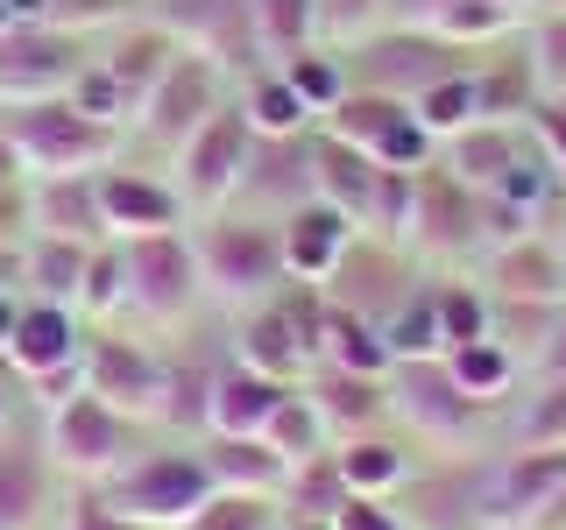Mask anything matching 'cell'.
Returning <instances> with one entry per match:
<instances>
[{
  "label": "cell",
  "mask_w": 566,
  "mask_h": 530,
  "mask_svg": "<svg viewBox=\"0 0 566 530\" xmlns=\"http://www.w3.org/2000/svg\"><path fill=\"white\" fill-rule=\"evenodd\" d=\"M191 247H199L206 297L227 305V311H255L291 283V269H283V234H276V220H262V212L220 205L199 234H191Z\"/></svg>",
  "instance_id": "6da1fadb"
},
{
  "label": "cell",
  "mask_w": 566,
  "mask_h": 530,
  "mask_svg": "<svg viewBox=\"0 0 566 530\" xmlns=\"http://www.w3.org/2000/svg\"><path fill=\"white\" fill-rule=\"evenodd\" d=\"M0 135H8L22 177H78V170H106L120 163V128L78 114L64 93L57 99H22L0 106Z\"/></svg>",
  "instance_id": "7a4b0ae2"
},
{
  "label": "cell",
  "mask_w": 566,
  "mask_h": 530,
  "mask_svg": "<svg viewBox=\"0 0 566 530\" xmlns=\"http://www.w3.org/2000/svg\"><path fill=\"white\" fill-rule=\"evenodd\" d=\"M135 432L142 424L120 417L114 403H99L93 389H71L64 403L43 411V453H50V467H57L64 481H78V488L114 481V474L135 459Z\"/></svg>",
  "instance_id": "3957f363"
},
{
  "label": "cell",
  "mask_w": 566,
  "mask_h": 530,
  "mask_svg": "<svg viewBox=\"0 0 566 530\" xmlns=\"http://www.w3.org/2000/svg\"><path fill=\"white\" fill-rule=\"evenodd\" d=\"M99 495L142 530H177V523H191V509L212 495V474H206L199 453L156 446V453H135L114 481H99Z\"/></svg>",
  "instance_id": "277c9868"
},
{
  "label": "cell",
  "mask_w": 566,
  "mask_h": 530,
  "mask_svg": "<svg viewBox=\"0 0 566 530\" xmlns=\"http://www.w3.org/2000/svg\"><path fill=\"white\" fill-rule=\"evenodd\" d=\"M248 156H255V128H248V114H241L234 99H220V106L199 120V128H191V135L170 149V184H177V199L199 205V212L234 205V191H241V177H248Z\"/></svg>",
  "instance_id": "5b68a950"
},
{
  "label": "cell",
  "mask_w": 566,
  "mask_h": 530,
  "mask_svg": "<svg viewBox=\"0 0 566 530\" xmlns=\"http://www.w3.org/2000/svg\"><path fill=\"white\" fill-rule=\"evenodd\" d=\"M78 347H85V326L71 305H43V297H22V311H14V332H8V368L22 375V389H35V403H64L78 382Z\"/></svg>",
  "instance_id": "8992f818"
},
{
  "label": "cell",
  "mask_w": 566,
  "mask_h": 530,
  "mask_svg": "<svg viewBox=\"0 0 566 530\" xmlns=\"http://www.w3.org/2000/svg\"><path fill=\"white\" fill-rule=\"evenodd\" d=\"M347 71L354 85H368V93H389L411 106L424 85L453 78V71H468V50L439 43L432 29H403V22H382L376 35H361V43L347 50Z\"/></svg>",
  "instance_id": "52a82bcc"
},
{
  "label": "cell",
  "mask_w": 566,
  "mask_h": 530,
  "mask_svg": "<svg viewBox=\"0 0 566 530\" xmlns=\"http://www.w3.org/2000/svg\"><path fill=\"white\" fill-rule=\"evenodd\" d=\"M120 262H128V311L149 318V326H185L199 311L206 283H199V247L191 234H142L120 241Z\"/></svg>",
  "instance_id": "ba28073f"
},
{
  "label": "cell",
  "mask_w": 566,
  "mask_h": 530,
  "mask_svg": "<svg viewBox=\"0 0 566 530\" xmlns=\"http://www.w3.org/2000/svg\"><path fill=\"white\" fill-rule=\"evenodd\" d=\"M382 389H389V417H403L432 446H474V432L489 424V403H474L447 375V361H397Z\"/></svg>",
  "instance_id": "9c48e42d"
},
{
  "label": "cell",
  "mask_w": 566,
  "mask_h": 530,
  "mask_svg": "<svg viewBox=\"0 0 566 530\" xmlns=\"http://www.w3.org/2000/svg\"><path fill=\"white\" fill-rule=\"evenodd\" d=\"M78 382L93 389L99 403H114L120 417H135V424H156V417H164V353L128 340V332H114V326H93V332H85Z\"/></svg>",
  "instance_id": "30bf717a"
},
{
  "label": "cell",
  "mask_w": 566,
  "mask_h": 530,
  "mask_svg": "<svg viewBox=\"0 0 566 530\" xmlns=\"http://www.w3.org/2000/svg\"><path fill=\"white\" fill-rule=\"evenodd\" d=\"M559 495H566V446H531V453L510 446L474 488V517H482V530H538Z\"/></svg>",
  "instance_id": "8fae6325"
},
{
  "label": "cell",
  "mask_w": 566,
  "mask_h": 530,
  "mask_svg": "<svg viewBox=\"0 0 566 530\" xmlns=\"http://www.w3.org/2000/svg\"><path fill=\"white\" fill-rule=\"evenodd\" d=\"M85 64H93V35H78V29H57V22L0 29V106L57 99L71 93V78Z\"/></svg>",
  "instance_id": "7c38bea8"
},
{
  "label": "cell",
  "mask_w": 566,
  "mask_h": 530,
  "mask_svg": "<svg viewBox=\"0 0 566 530\" xmlns=\"http://www.w3.org/2000/svg\"><path fill=\"white\" fill-rule=\"evenodd\" d=\"M142 14H149L164 35H177L185 50H199L212 57L220 71H262V43H255V14H248V0H142Z\"/></svg>",
  "instance_id": "4fadbf2b"
},
{
  "label": "cell",
  "mask_w": 566,
  "mask_h": 530,
  "mask_svg": "<svg viewBox=\"0 0 566 530\" xmlns=\"http://www.w3.org/2000/svg\"><path fill=\"white\" fill-rule=\"evenodd\" d=\"M411 247H424V255L489 247V199L474 184H460L447 163H424L411 191Z\"/></svg>",
  "instance_id": "5bb4252c"
},
{
  "label": "cell",
  "mask_w": 566,
  "mask_h": 530,
  "mask_svg": "<svg viewBox=\"0 0 566 530\" xmlns=\"http://www.w3.org/2000/svg\"><path fill=\"white\" fill-rule=\"evenodd\" d=\"M220 78H227V71L212 64V57H199V50H177L170 71L149 85V99H142L135 135H149V149H177V141H185V135L212 114V106L227 99Z\"/></svg>",
  "instance_id": "9a60e30c"
},
{
  "label": "cell",
  "mask_w": 566,
  "mask_h": 530,
  "mask_svg": "<svg viewBox=\"0 0 566 530\" xmlns=\"http://www.w3.org/2000/svg\"><path fill=\"white\" fill-rule=\"evenodd\" d=\"M99 212H106V241H142V234H177L185 226V199L170 177L135 170V163H106L99 170Z\"/></svg>",
  "instance_id": "2e32d148"
},
{
  "label": "cell",
  "mask_w": 566,
  "mask_h": 530,
  "mask_svg": "<svg viewBox=\"0 0 566 530\" xmlns=\"http://www.w3.org/2000/svg\"><path fill=\"white\" fill-rule=\"evenodd\" d=\"M305 199H318L312 184V135H283V141H255L248 156V177L234 191V212H262V220H283Z\"/></svg>",
  "instance_id": "e0dca14e"
},
{
  "label": "cell",
  "mask_w": 566,
  "mask_h": 530,
  "mask_svg": "<svg viewBox=\"0 0 566 530\" xmlns=\"http://www.w3.org/2000/svg\"><path fill=\"white\" fill-rule=\"evenodd\" d=\"M318 290H326V305H340V311H354V318H382L403 305V297L418 290V283H403V262L389 255V241H376V234H354V247L340 255V269H333L326 283H318Z\"/></svg>",
  "instance_id": "ac0fdd59"
},
{
  "label": "cell",
  "mask_w": 566,
  "mask_h": 530,
  "mask_svg": "<svg viewBox=\"0 0 566 530\" xmlns=\"http://www.w3.org/2000/svg\"><path fill=\"white\" fill-rule=\"evenodd\" d=\"M50 481H57V467L43 453V432L14 417L0 432V530H43Z\"/></svg>",
  "instance_id": "d6986e66"
},
{
  "label": "cell",
  "mask_w": 566,
  "mask_h": 530,
  "mask_svg": "<svg viewBox=\"0 0 566 530\" xmlns=\"http://www.w3.org/2000/svg\"><path fill=\"white\" fill-rule=\"evenodd\" d=\"M489 297L503 305H566V247L545 234H517L489 247Z\"/></svg>",
  "instance_id": "ffe728a7"
},
{
  "label": "cell",
  "mask_w": 566,
  "mask_h": 530,
  "mask_svg": "<svg viewBox=\"0 0 566 530\" xmlns=\"http://www.w3.org/2000/svg\"><path fill=\"white\" fill-rule=\"evenodd\" d=\"M29 234L99 247V241H106L99 170H78V177H29Z\"/></svg>",
  "instance_id": "44dd1931"
},
{
  "label": "cell",
  "mask_w": 566,
  "mask_h": 530,
  "mask_svg": "<svg viewBox=\"0 0 566 530\" xmlns=\"http://www.w3.org/2000/svg\"><path fill=\"white\" fill-rule=\"evenodd\" d=\"M276 234H283V269H291V283H326L361 226H354L347 212H333L326 199H305L297 212L276 220Z\"/></svg>",
  "instance_id": "7402d4cb"
},
{
  "label": "cell",
  "mask_w": 566,
  "mask_h": 530,
  "mask_svg": "<svg viewBox=\"0 0 566 530\" xmlns=\"http://www.w3.org/2000/svg\"><path fill=\"white\" fill-rule=\"evenodd\" d=\"M234 361L255 368V375H270V382H283V389H297V382L312 375V347L297 340V326L283 318L276 297L234 318Z\"/></svg>",
  "instance_id": "603a6c76"
},
{
  "label": "cell",
  "mask_w": 566,
  "mask_h": 530,
  "mask_svg": "<svg viewBox=\"0 0 566 530\" xmlns=\"http://www.w3.org/2000/svg\"><path fill=\"white\" fill-rule=\"evenodd\" d=\"M177 35H164L149 22V14H128L114 35H106V50H99V64H106V78L120 85V99H128V114H142V99H149V85L170 71V57H177ZM135 128V120H128Z\"/></svg>",
  "instance_id": "cb8c5ba5"
},
{
  "label": "cell",
  "mask_w": 566,
  "mask_h": 530,
  "mask_svg": "<svg viewBox=\"0 0 566 530\" xmlns=\"http://www.w3.org/2000/svg\"><path fill=\"white\" fill-rule=\"evenodd\" d=\"M305 396H312V411L326 417V438H361V432H376V417L389 411L382 375H354V368H326V361L305 375Z\"/></svg>",
  "instance_id": "d4e9b609"
},
{
  "label": "cell",
  "mask_w": 566,
  "mask_h": 530,
  "mask_svg": "<svg viewBox=\"0 0 566 530\" xmlns=\"http://www.w3.org/2000/svg\"><path fill=\"white\" fill-rule=\"evenodd\" d=\"M291 396L283 382L255 375V368L241 361H220V375H212V411H206V432L212 438H262V424H270V411Z\"/></svg>",
  "instance_id": "484cf974"
},
{
  "label": "cell",
  "mask_w": 566,
  "mask_h": 530,
  "mask_svg": "<svg viewBox=\"0 0 566 530\" xmlns=\"http://www.w3.org/2000/svg\"><path fill=\"white\" fill-rule=\"evenodd\" d=\"M376 177H382L376 156H361V149H347V141H333V135H318V128H312V184H318V199H326L333 212H347L354 226L368 220Z\"/></svg>",
  "instance_id": "4316f807"
},
{
  "label": "cell",
  "mask_w": 566,
  "mask_h": 530,
  "mask_svg": "<svg viewBox=\"0 0 566 530\" xmlns=\"http://www.w3.org/2000/svg\"><path fill=\"white\" fill-rule=\"evenodd\" d=\"M206 474L212 488H241V495H283V481H291V459L270 453V438H212L206 432Z\"/></svg>",
  "instance_id": "83f0119b"
},
{
  "label": "cell",
  "mask_w": 566,
  "mask_h": 530,
  "mask_svg": "<svg viewBox=\"0 0 566 530\" xmlns=\"http://www.w3.org/2000/svg\"><path fill=\"white\" fill-rule=\"evenodd\" d=\"M439 149H447V156H439V163H447V170L460 177V184H474V191H482V199H489V191H495V184H503V170H510V163H517V149H524V135H517V128H510V120H474V128H468V135H453V141H439Z\"/></svg>",
  "instance_id": "f1b7e54d"
},
{
  "label": "cell",
  "mask_w": 566,
  "mask_h": 530,
  "mask_svg": "<svg viewBox=\"0 0 566 530\" xmlns=\"http://www.w3.org/2000/svg\"><path fill=\"white\" fill-rule=\"evenodd\" d=\"M411 120V106L403 99H389V93H368V85H347L340 106H333L326 120H318V135H333V141H347V149H361V156H376L389 135Z\"/></svg>",
  "instance_id": "f546056e"
},
{
  "label": "cell",
  "mask_w": 566,
  "mask_h": 530,
  "mask_svg": "<svg viewBox=\"0 0 566 530\" xmlns=\"http://www.w3.org/2000/svg\"><path fill=\"white\" fill-rule=\"evenodd\" d=\"M241 114L248 128H255V141H283V135H312V106L291 93V78L283 71H248L241 78Z\"/></svg>",
  "instance_id": "4dcf8cb0"
},
{
  "label": "cell",
  "mask_w": 566,
  "mask_h": 530,
  "mask_svg": "<svg viewBox=\"0 0 566 530\" xmlns=\"http://www.w3.org/2000/svg\"><path fill=\"white\" fill-rule=\"evenodd\" d=\"M85 255H93V247H78V241L29 234V241H22V283H29V297H43V305H71V311H78Z\"/></svg>",
  "instance_id": "1f68e13d"
},
{
  "label": "cell",
  "mask_w": 566,
  "mask_h": 530,
  "mask_svg": "<svg viewBox=\"0 0 566 530\" xmlns=\"http://www.w3.org/2000/svg\"><path fill=\"white\" fill-rule=\"evenodd\" d=\"M340 481L347 495H397L403 481H411V453L397 446V438H376V432H361V438H340Z\"/></svg>",
  "instance_id": "d6a6232c"
},
{
  "label": "cell",
  "mask_w": 566,
  "mask_h": 530,
  "mask_svg": "<svg viewBox=\"0 0 566 530\" xmlns=\"http://www.w3.org/2000/svg\"><path fill=\"white\" fill-rule=\"evenodd\" d=\"M439 361H447V375L468 389L474 403H503L510 389H517V353L495 340V332H482V340H468V347H447Z\"/></svg>",
  "instance_id": "836d02e7"
},
{
  "label": "cell",
  "mask_w": 566,
  "mask_h": 530,
  "mask_svg": "<svg viewBox=\"0 0 566 530\" xmlns=\"http://www.w3.org/2000/svg\"><path fill=\"white\" fill-rule=\"evenodd\" d=\"M276 71L291 78V93L312 106V120H326L333 106H340V93L354 85V71H347V50H333V43H305V50H291V57H283Z\"/></svg>",
  "instance_id": "e575fe53"
},
{
  "label": "cell",
  "mask_w": 566,
  "mask_h": 530,
  "mask_svg": "<svg viewBox=\"0 0 566 530\" xmlns=\"http://www.w3.org/2000/svg\"><path fill=\"white\" fill-rule=\"evenodd\" d=\"M212 375L220 368L199 361V353H177V361H164V432H199L206 438V411H212Z\"/></svg>",
  "instance_id": "d590c367"
},
{
  "label": "cell",
  "mask_w": 566,
  "mask_h": 530,
  "mask_svg": "<svg viewBox=\"0 0 566 530\" xmlns=\"http://www.w3.org/2000/svg\"><path fill=\"white\" fill-rule=\"evenodd\" d=\"M318 361L326 368H354V375H389V347H382V326L376 318H354L333 305L326 311V340H318Z\"/></svg>",
  "instance_id": "8d00e7d4"
},
{
  "label": "cell",
  "mask_w": 566,
  "mask_h": 530,
  "mask_svg": "<svg viewBox=\"0 0 566 530\" xmlns=\"http://www.w3.org/2000/svg\"><path fill=\"white\" fill-rule=\"evenodd\" d=\"M411 114H418V128L432 135V141L468 135L474 120H482V99H474V64L453 71V78H439V85H424V93L411 99Z\"/></svg>",
  "instance_id": "74e56055"
},
{
  "label": "cell",
  "mask_w": 566,
  "mask_h": 530,
  "mask_svg": "<svg viewBox=\"0 0 566 530\" xmlns=\"http://www.w3.org/2000/svg\"><path fill=\"white\" fill-rule=\"evenodd\" d=\"M517 22H524V8H503V0H447L432 14V35L453 50H489L495 35H510Z\"/></svg>",
  "instance_id": "f35d334b"
},
{
  "label": "cell",
  "mask_w": 566,
  "mask_h": 530,
  "mask_svg": "<svg viewBox=\"0 0 566 530\" xmlns=\"http://www.w3.org/2000/svg\"><path fill=\"white\" fill-rule=\"evenodd\" d=\"M248 14H255V43L262 57H291V50L318 43V0H248Z\"/></svg>",
  "instance_id": "ab89813d"
},
{
  "label": "cell",
  "mask_w": 566,
  "mask_h": 530,
  "mask_svg": "<svg viewBox=\"0 0 566 530\" xmlns=\"http://www.w3.org/2000/svg\"><path fill=\"white\" fill-rule=\"evenodd\" d=\"M177 530H283V495H241V488H212L191 523Z\"/></svg>",
  "instance_id": "60d3db41"
},
{
  "label": "cell",
  "mask_w": 566,
  "mask_h": 530,
  "mask_svg": "<svg viewBox=\"0 0 566 530\" xmlns=\"http://www.w3.org/2000/svg\"><path fill=\"white\" fill-rule=\"evenodd\" d=\"M382 347L389 361H439L447 340H439V311H432V290H411L397 311L382 318Z\"/></svg>",
  "instance_id": "b9f144b4"
},
{
  "label": "cell",
  "mask_w": 566,
  "mask_h": 530,
  "mask_svg": "<svg viewBox=\"0 0 566 530\" xmlns=\"http://www.w3.org/2000/svg\"><path fill=\"white\" fill-rule=\"evenodd\" d=\"M340 502H347V481H340V459H333V446L312 453V459H297L291 481H283V517H333Z\"/></svg>",
  "instance_id": "7bdbcfd3"
},
{
  "label": "cell",
  "mask_w": 566,
  "mask_h": 530,
  "mask_svg": "<svg viewBox=\"0 0 566 530\" xmlns=\"http://www.w3.org/2000/svg\"><path fill=\"white\" fill-rule=\"evenodd\" d=\"M114 311H128V262H120V241H99L78 276V318L106 326Z\"/></svg>",
  "instance_id": "ee69618b"
},
{
  "label": "cell",
  "mask_w": 566,
  "mask_h": 530,
  "mask_svg": "<svg viewBox=\"0 0 566 530\" xmlns=\"http://www.w3.org/2000/svg\"><path fill=\"white\" fill-rule=\"evenodd\" d=\"M262 438H270V453H283L297 467V459H312V453H326L333 438H326V417L312 411V396L305 389H291V396L270 411V424H262Z\"/></svg>",
  "instance_id": "f6af8a7d"
},
{
  "label": "cell",
  "mask_w": 566,
  "mask_h": 530,
  "mask_svg": "<svg viewBox=\"0 0 566 530\" xmlns=\"http://www.w3.org/2000/svg\"><path fill=\"white\" fill-rule=\"evenodd\" d=\"M510 446L531 453V446H566V382L538 375V389L510 411Z\"/></svg>",
  "instance_id": "bcb514c9"
},
{
  "label": "cell",
  "mask_w": 566,
  "mask_h": 530,
  "mask_svg": "<svg viewBox=\"0 0 566 530\" xmlns=\"http://www.w3.org/2000/svg\"><path fill=\"white\" fill-rule=\"evenodd\" d=\"M474 99H482V120H524L531 99H538V78H531L524 57L474 64Z\"/></svg>",
  "instance_id": "7dc6e473"
},
{
  "label": "cell",
  "mask_w": 566,
  "mask_h": 530,
  "mask_svg": "<svg viewBox=\"0 0 566 530\" xmlns=\"http://www.w3.org/2000/svg\"><path fill=\"white\" fill-rule=\"evenodd\" d=\"M432 311H439V340L447 347H468L489 332V290H474V283H439Z\"/></svg>",
  "instance_id": "c3c4849f"
},
{
  "label": "cell",
  "mask_w": 566,
  "mask_h": 530,
  "mask_svg": "<svg viewBox=\"0 0 566 530\" xmlns=\"http://www.w3.org/2000/svg\"><path fill=\"white\" fill-rule=\"evenodd\" d=\"M382 22H389V0H318V43H333V50H354Z\"/></svg>",
  "instance_id": "681fc988"
},
{
  "label": "cell",
  "mask_w": 566,
  "mask_h": 530,
  "mask_svg": "<svg viewBox=\"0 0 566 530\" xmlns=\"http://www.w3.org/2000/svg\"><path fill=\"white\" fill-rule=\"evenodd\" d=\"M531 78H538V93L566 99V8H545V22L531 29Z\"/></svg>",
  "instance_id": "f907efd6"
},
{
  "label": "cell",
  "mask_w": 566,
  "mask_h": 530,
  "mask_svg": "<svg viewBox=\"0 0 566 530\" xmlns=\"http://www.w3.org/2000/svg\"><path fill=\"white\" fill-rule=\"evenodd\" d=\"M71 106H78V114H93V120H106V128H120V135H128V99H120V85L114 78H106V64L93 57V64H85L78 71V78H71V93H64Z\"/></svg>",
  "instance_id": "816d5d0a"
},
{
  "label": "cell",
  "mask_w": 566,
  "mask_h": 530,
  "mask_svg": "<svg viewBox=\"0 0 566 530\" xmlns=\"http://www.w3.org/2000/svg\"><path fill=\"white\" fill-rule=\"evenodd\" d=\"M524 135H531V149H538L545 163L559 170V184H566V99L538 93V99H531V114H524Z\"/></svg>",
  "instance_id": "f5cc1de1"
},
{
  "label": "cell",
  "mask_w": 566,
  "mask_h": 530,
  "mask_svg": "<svg viewBox=\"0 0 566 530\" xmlns=\"http://www.w3.org/2000/svg\"><path fill=\"white\" fill-rule=\"evenodd\" d=\"M57 530H142V523H128L99 488H78V495L64 502V523H57Z\"/></svg>",
  "instance_id": "db71d44e"
},
{
  "label": "cell",
  "mask_w": 566,
  "mask_h": 530,
  "mask_svg": "<svg viewBox=\"0 0 566 530\" xmlns=\"http://www.w3.org/2000/svg\"><path fill=\"white\" fill-rule=\"evenodd\" d=\"M333 530H411L389 509V495H347L340 509H333Z\"/></svg>",
  "instance_id": "11a10c76"
},
{
  "label": "cell",
  "mask_w": 566,
  "mask_h": 530,
  "mask_svg": "<svg viewBox=\"0 0 566 530\" xmlns=\"http://www.w3.org/2000/svg\"><path fill=\"white\" fill-rule=\"evenodd\" d=\"M538 375L566 382V305L553 311V332H545V347H538Z\"/></svg>",
  "instance_id": "9f6ffc18"
},
{
  "label": "cell",
  "mask_w": 566,
  "mask_h": 530,
  "mask_svg": "<svg viewBox=\"0 0 566 530\" xmlns=\"http://www.w3.org/2000/svg\"><path fill=\"white\" fill-rule=\"evenodd\" d=\"M447 8V0H389V22H403V29H432V14Z\"/></svg>",
  "instance_id": "6f0895ef"
},
{
  "label": "cell",
  "mask_w": 566,
  "mask_h": 530,
  "mask_svg": "<svg viewBox=\"0 0 566 530\" xmlns=\"http://www.w3.org/2000/svg\"><path fill=\"white\" fill-rule=\"evenodd\" d=\"M29 22H50V0H0V29H29Z\"/></svg>",
  "instance_id": "680465c9"
},
{
  "label": "cell",
  "mask_w": 566,
  "mask_h": 530,
  "mask_svg": "<svg viewBox=\"0 0 566 530\" xmlns=\"http://www.w3.org/2000/svg\"><path fill=\"white\" fill-rule=\"evenodd\" d=\"M14 389H22V375H14V368H8V353H0V432L14 424V403H22Z\"/></svg>",
  "instance_id": "91938a15"
},
{
  "label": "cell",
  "mask_w": 566,
  "mask_h": 530,
  "mask_svg": "<svg viewBox=\"0 0 566 530\" xmlns=\"http://www.w3.org/2000/svg\"><path fill=\"white\" fill-rule=\"evenodd\" d=\"M14 311H22V297H14V283H0V347H8V332H14Z\"/></svg>",
  "instance_id": "94428289"
},
{
  "label": "cell",
  "mask_w": 566,
  "mask_h": 530,
  "mask_svg": "<svg viewBox=\"0 0 566 530\" xmlns=\"http://www.w3.org/2000/svg\"><path fill=\"white\" fill-rule=\"evenodd\" d=\"M283 530H333V517H283Z\"/></svg>",
  "instance_id": "6125c7cd"
},
{
  "label": "cell",
  "mask_w": 566,
  "mask_h": 530,
  "mask_svg": "<svg viewBox=\"0 0 566 530\" xmlns=\"http://www.w3.org/2000/svg\"><path fill=\"white\" fill-rule=\"evenodd\" d=\"M503 8H524V0H503Z\"/></svg>",
  "instance_id": "be15d7a7"
},
{
  "label": "cell",
  "mask_w": 566,
  "mask_h": 530,
  "mask_svg": "<svg viewBox=\"0 0 566 530\" xmlns=\"http://www.w3.org/2000/svg\"><path fill=\"white\" fill-rule=\"evenodd\" d=\"M545 8H566V0H545Z\"/></svg>",
  "instance_id": "e7e4bbea"
},
{
  "label": "cell",
  "mask_w": 566,
  "mask_h": 530,
  "mask_svg": "<svg viewBox=\"0 0 566 530\" xmlns=\"http://www.w3.org/2000/svg\"><path fill=\"white\" fill-rule=\"evenodd\" d=\"M559 247H566V241H559Z\"/></svg>",
  "instance_id": "03108f58"
}]
</instances>
